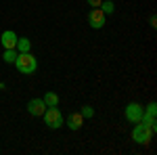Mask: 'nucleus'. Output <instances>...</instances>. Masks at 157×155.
<instances>
[{"instance_id": "1", "label": "nucleus", "mask_w": 157, "mask_h": 155, "mask_svg": "<svg viewBox=\"0 0 157 155\" xmlns=\"http://www.w3.org/2000/svg\"><path fill=\"white\" fill-rule=\"evenodd\" d=\"M15 67L19 73H25V76H32V73L38 69V61L32 52H19L17 59H15Z\"/></svg>"}, {"instance_id": "2", "label": "nucleus", "mask_w": 157, "mask_h": 155, "mask_svg": "<svg viewBox=\"0 0 157 155\" xmlns=\"http://www.w3.org/2000/svg\"><path fill=\"white\" fill-rule=\"evenodd\" d=\"M153 134H155V130H151L147 124L138 122V124H134V128H132V141L138 145H149L151 138H153Z\"/></svg>"}, {"instance_id": "3", "label": "nucleus", "mask_w": 157, "mask_h": 155, "mask_svg": "<svg viewBox=\"0 0 157 155\" xmlns=\"http://www.w3.org/2000/svg\"><path fill=\"white\" fill-rule=\"evenodd\" d=\"M44 122H46V126H48L50 130H57V128H61L65 124V118L61 115V111L57 107H46V111H44Z\"/></svg>"}, {"instance_id": "4", "label": "nucleus", "mask_w": 157, "mask_h": 155, "mask_svg": "<svg viewBox=\"0 0 157 155\" xmlns=\"http://www.w3.org/2000/svg\"><path fill=\"white\" fill-rule=\"evenodd\" d=\"M143 113H145V107L143 105H138V103H128V107L124 109V115L128 122H132V124H138L140 119H143Z\"/></svg>"}, {"instance_id": "5", "label": "nucleus", "mask_w": 157, "mask_h": 155, "mask_svg": "<svg viewBox=\"0 0 157 155\" xmlns=\"http://www.w3.org/2000/svg\"><path fill=\"white\" fill-rule=\"evenodd\" d=\"M88 25L92 29H103L105 27V13L101 9H90V13H88Z\"/></svg>"}, {"instance_id": "6", "label": "nucleus", "mask_w": 157, "mask_h": 155, "mask_svg": "<svg viewBox=\"0 0 157 155\" xmlns=\"http://www.w3.org/2000/svg\"><path fill=\"white\" fill-rule=\"evenodd\" d=\"M44 111H46V103H44L42 99H32V101H27V113H29V115L40 118V115H44Z\"/></svg>"}, {"instance_id": "7", "label": "nucleus", "mask_w": 157, "mask_h": 155, "mask_svg": "<svg viewBox=\"0 0 157 155\" xmlns=\"http://www.w3.org/2000/svg\"><path fill=\"white\" fill-rule=\"evenodd\" d=\"M17 34L13 32V29H4L2 32V36H0V42H2V46L4 48H15L17 46Z\"/></svg>"}, {"instance_id": "8", "label": "nucleus", "mask_w": 157, "mask_h": 155, "mask_svg": "<svg viewBox=\"0 0 157 155\" xmlns=\"http://www.w3.org/2000/svg\"><path fill=\"white\" fill-rule=\"evenodd\" d=\"M65 124H67L69 130H80L84 126V118H82V113H71V115H67Z\"/></svg>"}, {"instance_id": "9", "label": "nucleus", "mask_w": 157, "mask_h": 155, "mask_svg": "<svg viewBox=\"0 0 157 155\" xmlns=\"http://www.w3.org/2000/svg\"><path fill=\"white\" fill-rule=\"evenodd\" d=\"M15 50H17V52H29V50H32V40H29V38H17Z\"/></svg>"}, {"instance_id": "10", "label": "nucleus", "mask_w": 157, "mask_h": 155, "mask_svg": "<svg viewBox=\"0 0 157 155\" xmlns=\"http://www.w3.org/2000/svg\"><path fill=\"white\" fill-rule=\"evenodd\" d=\"M42 101L46 103V107H59V95L57 92H46Z\"/></svg>"}, {"instance_id": "11", "label": "nucleus", "mask_w": 157, "mask_h": 155, "mask_svg": "<svg viewBox=\"0 0 157 155\" xmlns=\"http://www.w3.org/2000/svg\"><path fill=\"white\" fill-rule=\"evenodd\" d=\"M17 50L15 48H4V55H2V59H4V63H15V59H17Z\"/></svg>"}, {"instance_id": "12", "label": "nucleus", "mask_w": 157, "mask_h": 155, "mask_svg": "<svg viewBox=\"0 0 157 155\" xmlns=\"http://www.w3.org/2000/svg\"><path fill=\"white\" fill-rule=\"evenodd\" d=\"M98 9H101V11L105 13V15H109V13H113V11H115V4H113L111 0H103Z\"/></svg>"}, {"instance_id": "13", "label": "nucleus", "mask_w": 157, "mask_h": 155, "mask_svg": "<svg viewBox=\"0 0 157 155\" xmlns=\"http://www.w3.org/2000/svg\"><path fill=\"white\" fill-rule=\"evenodd\" d=\"M80 113H82V118H84V119H86V118H94V109L90 107V105H84Z\"/></svg>"}, {"instance_id": "14", "label": "nucleus", "mask_w": 157, "mask_h": 155, "mask_svg": "<svg viewBox=\"0 0 157 155\" xmlns=\"http://www.w3.org/2000/svg\"><path fill=\"white\" fill-rule=\"evenodd\" d=\"M155 113H157V105L155 103H149L145 109V115H151V118H155Z\"/></svg>"}, {"instance_id": "15", "label": "nucleus", "mask_w": 157, "mask_h": 155, "mask_svg": "<svg viewBox=\"0 0 157 155\" xmlns=\"http://www.w3.org/2000/svg\"><path fill=\"white\" fill-rule=\"evenodd\" d=\"M86 2H88V6H92V9H98L103 0H86Z\"/></svg>"}]
</instances>
